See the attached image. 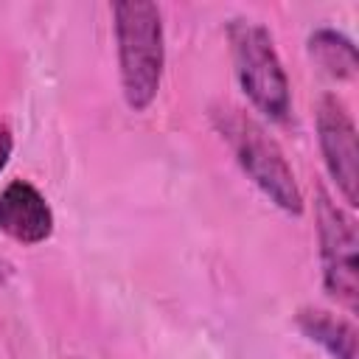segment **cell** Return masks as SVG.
Wrapping results in <instances>:
<instances>
[{"label": "cell", "instance_id": "obj_1", "mask_svg": "<svg viewBox=\"0 0 359 359\" xmlns=\"http://www.w3.org/2000/svg\"><path fill=\"white\" fill-rule=\"evenodd\" d=\"M112 25L118 45V70L126 107L143 112L160 93L165 67V34L157 3L118 0L112 3Z\"/></svg>", "mask_w": 359, "mask_h": 359}, {"label": "cell", "instance_id": "obj_2", "mask_svg": "<svg viewBox=\"0 0 359 359\" xmlns=\"http://www.w3.org/2000/svg\"><path fill=\"white\" fill-rule=\"evenodd\" d=\"M216 129L230 143L241 171L261 188V194L286 213H303V191L294 180L292 165L286 163L280 146L266 135L261 123L247 118L241 109H219L213 115Z\"/></svg>", "mask_w": 359, "mask_h": 359}, {"label": "cell", "instance_id": "obj_3", "mask_svg": "<svg viewBox=\"0 0 359 359\" xmlns=\"http://www.w3.org/2000/svg\"><path fill=\"white\" fill-rule=\"evenodd\" d=\"M236 79L244 95L269 121H283L292 107L289 79L275 50L272 34L252 20H233L227 28Z\"/></svg>", "mask_w": 359, "mask_h": 359}, {"label": "cell", "instance_id": "obj_4", "mask_svg": "<svg viewBox=\"0 0 359 359\" xmlns=\"http://www.w3.org/2000/svg\"><path fill=\"white\" fill-rule=\"evenodd\" d=\"M317 236L325 292L345 309L359 306V233L356 222L325 191H317Z\"/></svg>", "mask_w": 359, "mask_h": 359}, {"label": "cell", "instance_id": "obj_5", "mask_svg": "<svg viewBox=\"0 0 359 359\" xmlns=\"http://www.w3.org/2000/svg\"><path fill=\"white\" fill-rule=\"evenodd\" d=\"M317 137L323 149L325 168L337 182L345 202L353 208L359 202V146L351 112L337 95H323L317 104Z\"/></svg>", "mask_w": 359, "mask_h": 359}, {"label": "cell", "instance_id": "obj_6", "mask_svg": "<svg viewBox=\"0 0 359 359\" xmlns=\"http://www.w3.org/2000/svg\"><path fill=\"white\" fill-rule=\"evenodd\" d=\"M0 230L20 244H42L50 238L53 210L39 188L14 180L0 191Z\"/></svg>", "mask_w": 359, "mask_h": 359}, {"label": "cell", "instance_id": "obj_7", "mask_svg": "<svg viewBox=\"0 0 359 359\" xmlns=\"http://www.w3.org/2000/svg\"><path fill=\"white\" fill-rule=\"evenodd\" d=\"M297 328L317 345H323L334 359H356V325L325 309H300Z\"/></svg>", "mask_w": 359, "mask_h": 359}, {"label": "cell", "instance_id": "obj_8", "mask_svg": "<svg viewBox=\"0 0 359 359\" xmlns=\"http://www.w3.org/2000/svg\"><path fill=\"white\" fill-rule=\"evenodd\" d=\"M309 56L314 65L328 73L331 79H356L359 73V56L353 42L331 28H320L309 36Z\"/></svg>", "mask_w": 359, "mask_h": 359}, {"label": "cell", "instance_id": "obj_9", "mask_svg": "<svg viewBox=\"0 0 359 359\" xmlns=\"http://www.w3.org/2000/svg\"><path fill=\"white\" fill-rule=\"evenodd\" d=\"M11 149H14V137H11L8 126L0 123V171L6 168V163H8V157H11Z\"/></svg>", "mask_w": 359, "mask_h": 359}, {"label": "cell", "instance_id": "obj_10", "mask_svg": "<svg viewBox=\"0 0 359 359\" xmlns=\"http://www.w3.org/2000/svg\"><path fill=\"white\" fill-rule=\"evenodd\" d=\"M11 275H14V266H11L6 258H0V286H3V283H8V280H11Z\"/></svg>", "mask_w": 359, "mask_h": 359}]
</instances>
